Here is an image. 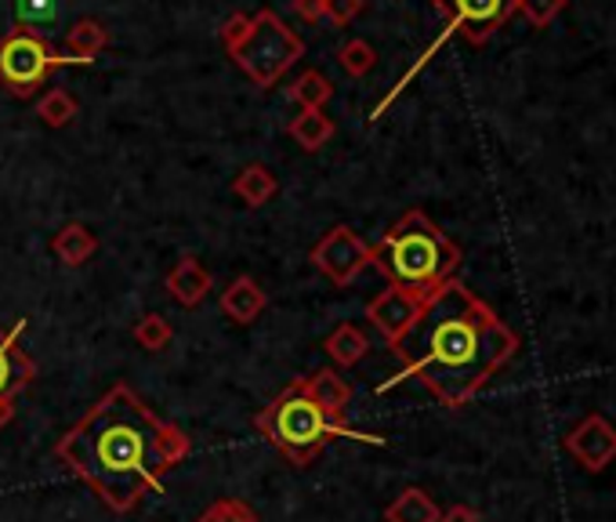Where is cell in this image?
<instances>
[{
    "label": "cell",
    "mask_w": 616,
    "mask_h": 522,
    "mask_svg": "<svg viewBox=\"0 0 616 522\" xmlns=\"http://www.w3.org/2000/svg\"><path fill=\"white\" fill-rule=\"evenodd\" d=\"M232 192L240 196L243 207H265L280 192V178L265 164H247L232 181Z\"/></svg>",
    "instance_id": "obj_17"
},
{
    "label": "cell",
    "mask_w": 616,
    "mask_h": 522,
    "mask_svg": "<svg viewBox=\"0 0 616 522\" xmlns=\"http://www.w3.org/2000/svg\"><path fill=\"white\" fill-rule=\"evenodd\" d=\"M297 385L305 388V396L316 399L326 414L345 421V410H348V403H352V385L337 370H316V374L301 377Z\"/></svg>",
    "instance_id": "obj_14"
},
{
    "label": "cell",
    "mask_w": 616,
    "mask_h": 522,
    "mask_svg": "<svg viewBox=\"0 0 616 522\" xmlns=\"http://www.w3.org/2000/svg\"><path fill=\"white\" fill-rule=\"evenodd\" d=\"M109 48V30L95 19L76 22L70 33H65V55H70L73 65H87L95 62L102 51Z\"/></svg>",
    "instance_id": "obj_16"
},
{
    "label": "cell",
    "mask_w": 616,
    "mask_h": 522,
    "mask_svg": "<svg viewBox=\"0 0 616 522\" xmlns=\"http://www.w3.org/2000/svg\"><path fill=\"white\" fill-rule=\"evenodd\" d=\"M421 309H425L421 297L410 294V291H403V286H391L388 283L382 294L366 302V320H370L377 331H382V337H385L388 345H396L399 337L417 323Z\"/></svg>",
    "instance_id": "obj_11"
},
{
    "label": "cell",
    "mask_w": 616,
    "mask_h": 522,
    "mask_svg": "<svg viewBox=\"0 0 616 522\" xmlns=\"http://www.w3.org/2000/svg\"><path fill=\"white\" fill-rule=\"evenodd\" d=\"M196 522H258V512L243 498H221Z\"/></svg>",
    "instance_id": "obj_26"
},
{
    "label": "cell",
    "mask_w": 616,
    "mask_h": 522,
    "mask_svg": "<svg viewBox=\"0 0 616 522\" xmlns=\"http://www.w3.org/2000/svg\"><path fill=\"white\" fill-rule=\"evenodd\" d=\"M130 334H135V342L146 348V352H164L170 345V337H175V331H170V323L160 316V312H149V316H142Z\"/></svg>",
    "instance_id": "obj_23"
},
{
    "label": "cell",
    "mask_w": 616,
    "mask_h": 522,
    "mask_svg": "<svg viewBox=\"0 0 616 522\" xmlns=\"http://www.w3.org/2000/svg\"><path fill=\"white\" fill-rule=\"evenodd\" d=\"M221 44L258 87H276L286 70L305 59V41L272 8H261L254 15H232L221 25Z\"/></svg>",
    "instance_id": "obj_5"
},
{
    "label": "cell",
    "mask_w": 616,
    "mask_h": 522,
    "mask_svg": "<svg viewBox=\"0 0 616 522\" xmlns=\"http://www.w3.org/2000/svg\"><path fill=\"white\" fill-rule=\"evenodd\" d=\"M312 265H316L334 286H352L370 269V243L356 229L334 226L326 237L312 247Z\"/></svg>",
    "instance_id": "obj_7"
},
{
    "label": "cell",
    "mask_w": 616,
    "mask_h": 522,
    "mask_svg": "<svg viewBox=\"0 0 616 522\" xmlns=\"http://www.w3.org/2000/svg\"><path fill=\"white\" fill-rule=\"evenodd\" d=\"M265 305H269V297L258 286L254 276H236L226 291H221V312L240 326L254 323L261 312H265Z\"/></svg>",
    "instance_id": "obj_13"
},
{
    "label": "cell",
    "mask_w": 616,
    "mask_h": 522,
    "mask_svg": "<svg viewBox=\"0 0 616 522\" xmlns=\"http://www.w3.org/2000/svg\"><path fill=\"white\" fill-rule=\"evenodd\" d=\"M366 8V0H323V15L334 25H348L352 19H359Z\"/></svg>",
    "instance_id": "obj_28"
},
{
    "label": "cell",
    "mask_w": 616,
    "mask_h": 522,
    "mask_svg": "<svg viewBox=\"0 0 616 522\" xmlns=\"http://www.w3.org/2000/svg\"><path fill=\"white\" fill-rule=\"evenodd\" d=\"M62 0H15V19L19 30H36V25H48L59 19Z\"/></svg>",
    "instance_id": "obj_24"
},
{
    "label": "cell",
    "mask_w": 616,
    "mask_h": 522,
    "mask_svg": "<svg viewBox=\"0 0 616 522\" xmlns=\"http://www.w3.org/2000/svg\"><path fill=\"white\" fill-rule=\"evenodd\" d=\"M76 113H81V106H76V98L70 95V91H62V87H51L48 95H41V102H36V116H41L48 127L73 124Z\"/></svg>",
    "instance_id": "obj_22"
},
{
    "label": "cell",
    "mask_w": 616,
    "mask_h": 522,
    "mask_svg": "<svg viewBox=\"0 0 616 522\" xmlns=\"http://www.w3.org/2000/svg\"><path fill=\"white\" fill-rule=\"evenodd\" d=\"M439 504L421 487H406L396 501L385 508V522H439Z\"/></svg>",
    "instance_id": "obj_19"
},
{
    "label": "cell",
    "mask_w": 616,
    "mask_h": 522,
    "mask_svg": "<svg viewBox=\"0 0 616 522\" xmlns=\"http://www.w3.org/2000/svg\"><path fill=\"white\" fill-rule=\"evenodd\" d=\"M562 8H566V0H515V11H522V15H526V22L536 25V30L552 25L558 19Z\"/></svg>",
    "instance_id": "obj_27"
},
{
    "label": "cell",
    "mask_w": 616,
    "mask_h": 522,
    "mask_svg": "<svg viewBox=\"0 0 616 522\" xmlns=\"http://www.w3.org/2000/svg\"><path fill=\"white\" fill-rule=\"evenodd\" d=\"M391 352L399 356L403 370L377 385V392L417 377L442 407L461 410L493 382L497 370L515 359L519 337L479 294L450 280L428 297L417 323L391 345Z\"/></svg>",
    "instance_id": "obj_2"
},
{
    "label": "cell",
    "mask_w": 616,
    "mask_h": 522,
    "mask_svg": "<svg viewBox=\"0 0 616 522\" xmlns=\"http://www.w3.org/2000/svg\"><path fill=\"white\" fill-rule=\"evenodd\" d=\"M439 522H482V515L471 504H453L439 515Z\"/></svg>",
    "instance_id": "obj_29"
},
{
    "label": "cell",
    "mask_w": 616,
    "mask_h": 522,
    "mask_svg": "<svg viewBox=\"0 0 616 522\" xmlns=\"http://www.w3.org/2000/svg\"><path fill=\"white\" fill-rule=\"evenodd\" d=\"M291 138L305 153H320L334 138V121L323 109H301L291 124Z\"/></svg>",
    "instance_id": "obj_20"
},
{
    "label": "cell",
    "mask_w": 616,
    "mask_h": 522,
    "mask_svg": "<svg viewBox=\"0 0 616 522\" xmlns=\"http://www.w3.org/2000/svg\"><path fill=\"white\" fill-rule=\"evenodd\" d=\"M291 98L297 102L301 109H323L326 102L334 98V84L326 81V76L320 73V70H305L294 81V87H291Z\"/></svg>",
    "instance_id": "obj_21"
},
{
    "label": "cell",
    "mask_w": 616,
    "mask_h": 522,
    "mask_svg": "<svg viewBox=\"0 0 616 522\" xmlns=\"http://www.w3.org/2000/svg\"><path fill=\"white\" fill-rule=\"evenodd\" d=\"M326 356H331L337 367H356V363L370 352V342H366V334L359 331L356 323H337L331 334H326Z\"/></svg>",
    "instance_id": "obj_18"
},
{
    "label": "cell",
    "mask_w": 616,
    "mask_h": 522,
    "mask_svg": "<svg viewBox=\"0 0 616 522\" xmlns=\"http://www.w3.org/2000/svg\"><path fill=\"white\" fill-rule=\"evenodd\" d=\"M566 450L570 457L587 472H602L616 461V428L609 417L602 414H587L581 425L566 436Z\"/></svg>",
    "instance_id": "obj_10"
},
{
    "label": "cell",
    "mask_w": 616,
    "mask_h": 522,
    "mask_svg": "<svg viewBox=\"0 0 616 522\" xmlns=\"http://www.w3.org/2000/svg\"><path fill=\"white\" fill-rule=\"evenodd\" d=\"M211 272L200 265V258L192 254H181L175 261V269L167 272V294L175 297L181 309H196L203 302L207 294H211Z\"/></svg>",
    "instance_id": "obj_12"
},
{
    "label": "cell",
    "mask_w": 616,
    "mask_h": 522,
    "mask_svg": "<svg viewBox=\"0 0 616 522\" xmlns=\"http://www.w3.org/2000/svg\"><path fill=\"white\" fill-rule=\"evenodd\" d=\"M55 65H73L70 55H59L41 33L33 30H11L0 41V84L15 98H33L36 87H44L48 73Z\"/></svg>",
    "instance_id": "obj_6"
},
{
    "label": "cell",
    "mask_w": 616,
    "mask_h": 522,
    "mask_svg": "<svg viewBox=\"0 0 616 522\" xmlns=\"http://www.w3.org/2000/svg\"><path fill=\"white\" fill-rule=\"evenodd\" d=\"M431 8L447 19V33H461L476 48L515 15V0H431Z\"/></svg>",
    "instance_id": "obj_8"
},
{
    "label": "cell",
    "mask_w": 616,
    "mask_h": 522,
    "mask_svg": "<svg viewBox=\"0 0 616 522\" xmlns=\"http://www.w3.org/2000/svg\"><path fill=\"white\" fill-rule=\"evenodd\" d=\"M294 11L305 22H320L323 19V0H294Z\"/></svg>",
    "instance_id": "obj_30"
},
{
    "label": "cell",
    "mask_w": 616,
    "mask_h": 522,
    "mask_svg": "<svg viewBox=\"0 0 616 522\" xmlns=\"http://www.w3.org/2000/svg\"><path fill=\"white\" fill-rule=\"evenodd\" d=\"M192 453L178 425L156 417L130 385H113L70 432L55 457L113 512H130L142 498L164 490V479Z\"/></svg>",
    "instance_id": "obj_1"
},
{
    "label": "cell",
    "mask_w": 616,
    "mask_h": 522,
    "mask_svg": "<svg viewBox=\"0 0 616 522\" xmlns=\"http://www.w3.org/2000/svg\"><path fill=\"white\" fill-rule=\"evenodd\" d=\"M370 269L382 272L391 286H403L428 302L461 269V247L414 207L370 247Z\"/></svg>",
    "instance_id": "obj_3"
},
{
    "label": "cell",
    "mask_w": 616,
    "mask_h": 522,
    "mask_svg": "<svg viewBox=\"0 0 616 522\" xmlns=\"http://www.w3.org/2000/svg\"><path fill=\"white\" fill-rule=\"evenodd\" d=\"M22 331H25V320H19L15 326H0V428L11 425L19 396L36 377V363L19 345Z\"/></svg>",
    "instance_id": "obj_9"
},
{
    "label": "cell",
    "mask_w": 616,
    "mask_h": 522,
    "mask_svg": "<svg viewBox=\"0 0 616 522\" xmlns=\"http://www.w3.org/2000/svg\"><path fill=\"white\" fill-rule=\"evenodd\" d=\"M254 428L297 468H305L312 457L334 439L385 447V436H366V432H356V428H348L341 417L326 414L316 399H309L305 388H301L297 382L291 388H283L280 396L254 417Z\"/></svg>",
    "instance_id": "obj_4"
},
{
    "label": "cell",
    "mask_w": 616,
    "mask_h": 522,
    "mask_svg": "<svg viewBox=\"0 0 616 522\" xmlns=\"http://www.w3.org/2000/svg\"><path fill=\"white\" fill-rule=\"evenodd\" d=\"M95 251H98V237L87 226H81V221H70V226H62L55 237H51V254L70 269L87 265Z\"/></svg>",
    "instance_id": "obj_15"
},
{
    "label": "cell",
    "mask_w": 616,
    "mask_h": 522,
    "mask_svg": "<svg viewBox=\"0 0 616 522\" xmlns=\"http://www.w3.org/2000/svg\"><path fill=\"white\" fill-rule=\"evenodd\" d=\"M337 62H341V70H345L348 76H366L374 70V62H377V51L366 44V41H348V44H341L337 51Z\"/></svg>",
    "instance_id": "obj_25"
}]
</instances>
